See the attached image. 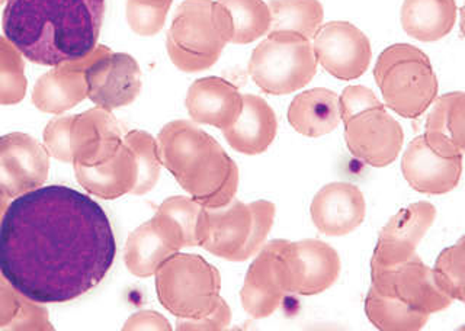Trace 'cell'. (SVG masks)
Returning a JSON list of instances; mask_svg holds the SVG:
<instances>
[{"label":"cell","mask_w":465,"mask_h":331,"mask_svg":"<svg viewBox=\"0 0 465 331\" xmlns=\"http://www.w3.org/2000/svg\"><path fill=\"white\" fill-rule=\"evenodd\" d=\"M276 262L285 294L312 297L327 291L341 277V256L331 244L314 239L278 240Z\"/></svg>","instance_id":"9c48e42d"},{"label":"cell","mask_w":465,"mask_h":331,"mask_svg":"<svg viewBox=\"0 0 465 331\" xmlns=\"http://www.w3.org/2000/svg\"><path fill=\"white\" fill-rule=\"evenodd\" d=\"M173 0H127L125 16L131 31L140 37H153L163 30Z\"/></svg>","instance_id":"836d02e7"},{"label":"cell","mask_w":465,"mask_h":331,"mask_svg":"<svg viewBox=\"0 0 465 331\" xmlns=\"http://www.w3.org/2000/svg\"><path fill=\"white\" fill-rule=\"evenodd\" d=\"M183 248V240L176 227L156 212L152 219L128 236L124 262L134 277H154L157 268Z\"/></svg>","instance_id":"ac0fdd59"},{"label":"cell","mask_w":465,"mask_h":331,"mask_svg":"<svg viewBox=\"0 0 465 331\" xmlns=\"http://www.w3.org/2000/svg\"><path fill=\"white\" fill-rule=\"evenodd\" d=\"M26 79L21 54L9 41L0 37V105H14L24 99Z\"/></svg>","instance_id":"d6a6232c"},{"label":"cell","mask_w":465,"mask_h":331,"mask_svg":"<svg viewBox=\"0 0 465 331\" xmlns=\"http://www.w3.org/2000/svg\"><path fill=\"white\" fill-rule=\"evenodd\" d=\"M371 287L428 316L440 313L454 302L440 291L433 279L432 268L418 255L397 265L371 262Z\"/></svg>","instance_id":"30bf717a"},{"label":"cell","mask_w":465,"mask_h":331,"mask_svg":"<svg viewBox=\"0 0 465 331\" xmlns=\"http://www.w3.org/2000/svg\"><path fill=\"white\" fill-rule=\"evenodd\" d=\"M374 79L387 108L418 120L438 96V77L425 53L411 44H392L378 55Z\"/></svg>","instance_id":"8992f818"},{"label":"cell","mask_w":465,"mask_h":331,"mask_svg":"<svg viewBox=\"0 0 465 331\" xmlns=\"http://www.w3.org/2000/svg\"><path fill=\"white\" fill-rule=\"evenodd\" d=\"M50 161L45 147L29 135L0 137V190L9 198L36 190L47 179Z\"/></svg>","instance_id":"5bb4252c"},{"label":"cell","mask_w":465,"mask_h":331,"mask_svg":"<svg viewBox=\"0 0 465 331\" xmlns=\"http://www.w3.org/2000/svg\"><path fill=\"white\" fill-rule=\"evenodd\" d=\"M268 6L271 31H290L312 41L323 24L324 9L319 0H271Z\"/></svg>","instance_id":"f1b7e54d"},{"label":"cell","mask_w":465,"mask_h":331,"mask_svg":"<svg viewBox=\"0 0 465 331\" xmlns=\"http://www.w3.org/2000/svg\"><path fill=\"white\" fill-rule=\"evenodd\" d=\"M276 250L278 240L269 241L262 246L247 269L244 284L240 291L242 307L254 320L272 316L280 308L283 297L287 295L281 285Z\"/></svg>","instance_id":"44dd1931"},{"label":"cell","mask_w":465,"mask_h":331,"mask_svg":"<svg viewBox=\"0 0 465 331\" xmlns=\"http://www.w3.org/2000/svg\"><path fill=\"white\" fill-rule=\"evenodd\" d=\"M123 330L171 331L172 326L162 314L156 311H138L125 321Z\"/></svg>","instance_id":"ab89813d"},{"label":"cell","mask_w":465,"mask_h":331,"mask_svg":"<svg viewBox=\"0 0 465 331\" xmlns=\"http://www.w3.org/2000/svg\"><path fill=\"white\" fill-rule=\"evenodd\" d=\"M317 63L339 81H355L367 73L372 60L370 38L353 24H322L312 40Z\"/></svg>","instance_id":"4fadbf2b"},{"label":"cell","mask_w":465,"mask_h":331,"mask_svg":"<svg viewBox=\"0 0 465 331\" xmlns=\"http://www.w3.org/2000/svg\"><path fill=\"white\" fill-rule=\"evenodd\" d=\"M365 314L370 323L381 331H419L430 318L428 314L380 294L372 287L365 298Z\"/></svg>","instance_id":"83f0119b"},{"label":"cell","mask_w":465,"mask_h":331,"mask_svg":"<svg viewBox=\"0 0 465 331\" xmlns=\"http://www.w3.org/2000/svg\"><path fill=\"white\" fill-rule=\"evenodd\" d=\"M12 328H51L45 311L21 299V308L11 323Z\"/></svg>","instance_id":"f35d334b"},{"label":"cell","mask_w":465,"mask_h":331,"mask_svg":"<svg viewBox=\"0 0 465 331\" xmlns=\"http://www.w3.org/2000/svg\"><path fill=\"white\" fill-rule=\"evenodd\" d=\"M157 298L172 316L198 320L222 301V277L215 266L198 255L174 253L154 273Z\"/></svg>","instance_id":"52a82bcc"},{"label":"cell","mask_w":465,"mask_h":331,"mask_svg":"<svg viewBox=\"0 0 465 331\" xmlns=\"http://www.w3.org/2000/svg\"><path fill=\"white\" fill-rule=\"evenodd\" d=\"M232 18V44H251L271 31V11L263 0H218Z\"/></svg>","instance_id":"f546056e"},{"label":"cell","mask_w":465,"mask_h":331,"mask_svg":"<svg viewBox=\"0 0 465 331\" xmlns=\"http://www.w3.org/2000/svg\"><path fill=\"white\" fill-rule=\"evenodd\" d=\"M278 132V121L265 99L243 95V110L232 127L223 130L225 141L237 153L256 156L272 146Z\"/></svg>","instance_id":"603a6c76"},{"label":"cell","mask_w":465,"mask_h":331,"mask_svg":"<svg viewBox=\"0 0 465 331\" xmlns=\"http://www.w3.org/2000/svg\"><path fill=\"white\" fill-rule=\"evenodd\" d=\"M74 171L84 190L102 200H116L133 193L138 178L134 153L124 140L123 146L108 163L96 168L74 164Z\"/></svg>","instance_id":"484cf974"},{"label":"cell","mask_w":465,"mask_h":331,"mask_svg":"<svg viewBox=\"0 0 465 331\" xmlns=\"http://www.w3.org/2000/svg\"><path fill=\"white\" fill-rule=\"evenodd\" d=\"M162 166L203 208H222L236 198L239 168L222 144L191 121L176 120L157 135Z\"/></svg>","instance_id":"3957f363"},{"label":"cell","mask_w":465,"mask_h":331,"mask_svg":"<svg viewBox=\"0 0 465 331\" xmlns=\"http://www.w3.org/2000/svg\"><path fill=\"white\" fill-rule=\"evenodd\" d=\"M312 41L290 31H271L254 48L249 60V74L268 95H290L302 91L317 73Z\"/></svg>","instance_id":"ba28073f"},{"label":"cell","mask_w":465,"mask_h":331,"mask_svg":"<svg viewBox=\"0 0 465 331\" xmlns=\"http://www.w3.org/2000/svg\"><path fill=\"white\" fill-rule=\"evenodd\" d=\"M436 219L435 205L419 200L392 215L378 234L371 262L397 265L416 255V248Z\"/></svg>","instance_id":"2e32d148"},{"label":"cell","mask_w":465,"mask_h":331,"mask_svg":"<svg viewBox=\"0 0 465 331\" xmlns=\"http://www.w3.org/2000/svg\"><path fill=\"white\" fill-rule=\"evenodd\" d=\"M94 50L84 59L63 63L36 82L33 101L44 112L62 113L79 105L87 98L84 70L94 60Z\"/></svg>","instance_id":"7402d4cb"},{"label":"cell","mask_w":465,"mask_h":331,"mask_svg":"<svg viewBox=\"0 0 465 331\" xmlns=\"http://www.w3.org/2000/svg\"><path fill=\"white\" fill-rule=\"evenodd\" d=\"M275 212V204L263 200L251 204L232 200L225 207L203 208L196 246L230 262L249 260L266 243Z\"/></svg>","instance_id":"5b68a950"},{"label":"cell","mask_w":465,"mask_h":331,"mask_svg":"<svg viewBox=\"0 0 465 331\" xmlns=\"http://www.w3.org/2000/svg\"><path fill=\"white\" fill-rule=\"evenodd\" d=\"M310 215L319 233L348 236L362 224L367 204L363 193L353 183H327L312 198Z\"/></svg>","instance_id":"d6986e66"},{"label":"cell","mask_w":465,"mask_h":331,"mask_svg":"<svg viewBox=\"0 0 465 331\" xmlns=\"http://www.w3.org/2000/svg\"><path fill=\"white\" fill-rule=\"evenodd\" d=\"M123 131L113 113L92 108L72 115L69 125V153L73 164L96 168L108 163L123 146Z\"/></svg>","instance_id":"9a60e30c"},{"label":"cell","mask_w":465,"mask_h":331,"mask_svg":"<svg viewBox=\"0 0 465 331\" xmlns=\"http://www.w3.org/2000/svg\"><path fill=\"white\" fill-rule=\"evenodd\" d=\"M433 279L452 301H465V239L440 251L432 268Z\"/></svg>","instance_id":"1f68e13d"},{"label":"cell","mask_w":465,"mask_h":331,"mask_svg":"<svg viewBox=\"0 0 465 331\" xmlns=\"http://www.w3.org/2000/svg\"><path fill=\"white\" fill-rule=\"evenodd\" d=\"M232 37V18L218 0H185L167 31V54L181 72L198 73L214 66Z\"/></svg>","instance_id":"277c9868"},{"label":"cell","mask_w":465,"mask_h":331,"mask_svg":"<svg viewBox=\"0 0 465 331\" xmlns=\"http://www.w3.org/2000/svg\"><path fill=\"white\" fill-rule=\"evenodd\" d=\"M382 105L374 92L365 86H348L339 95L341 122L361 111Z\"/></svg>","instance_id":"d590c367"},{"label":"cell","mask_w":465,"mask_h":331,"mask_svg":"<svg viewBox=\"0 0 465 331\" xmlns=\"http://www.w3.org/2000/svg\"><path fill=\"white\" fill-rule=\"evenodd\" d=\"M6 277L0 272V327L9 326L21 308V299Z\"/></svg>","instance_id":"74e56055"},{"label":"cell","mask_w":465,"mask_h":331,"mask_svg":"<svg viewBox=\"0 0 465 331\" xmlns=\"http://www.w3.org/2000/svg\"><path fill=\"white\" fill-rule=\"evenodd\" d=\"M189 117L196 124L232 127L243 110V95L222 77H203L191 84L185 99Z\"/></svg>","instance_id":"ffe728a7"},{"label":"cell","mask_w":465,"mask_h":331,"mask_svg":"<svg viewBox=\"0 0 465 331\" xmlns=\"http://www.w3.org/2000/svg\"><path fill=\"white\" fill-rule=\"evenodd\" d=\"M124 142L133 150L137 161L138 178L133 195H145L159 182L162 161L157 139L147 131L133 130L124 135Z\"/></svg>","instance_id":"4dcf8cb0"},{"label":"cell","mask_w":465,"mask_h":331,"mask_svg":"<svg viewBox=\"0 0 465 331\" xmlns=\"http://www.w3.org/2000/svg\"><path fill=\"white\" fill-rule=\"evenodd\" d=\"M5 0H0V5L4 4Z\"/></svg>","instance_id":"60d3db41"},{"label":"cell","mask_w":465,"mask_h":331,"mask_svg":"<svg viewBox=\"0 0 465 331\" xmlns=\"http://www.w3.org/2000/svg\"><path fill=\"white\" fill-rule=\"evenodd\" d=\"M115 255L104 208L69 186L22 193L0 221V272L35 304H62L92 291Z\"/></svg>","instance_id":"6da1fadb"},{"label":"cell","mask_w":465,"mask_h":331,"mask_svg":"<svg viewBox=\"0 0 465 331\" xmlns=\"http://www.w3.org/2000/svg\"><path fill=\"white\" fill-rule=\"evenodd\" d=\"M343 124L349 153L368 166L387 168L403 149V128L384 103L355 113Z\"/></svg>","instance_id":"7c38bea8"},{"label":"cell","mask_w":465,"mask_h":331,"mask_svg":"<svg viewBox=\"0 0 465 331\" xmlns=\"http://www.w3.org/2000/svg\"><path fill=\"white\" fill-rule=\"evenodd\" d=\"M464 156H445L429 146L423 134L411 140L401 157V171L411 190L425 195H443L461 180Z\"/></svg>","instance_id":"e0dca14e"},{"label":"cell","mask_w":465,"mask_h":331,"mask_svg":"<svg viewBox=\"0 0 465 331\" xmlns=\"http://www.w3.org/2000/svg\"><path fill=\"white\" fill-rule=\"evenodd\" d=\"M457 15L455 0H404L400 23L409 37L433 43L454 30Z\"/></svg>","instance_id":"4316f807"},{"label":"cell","mask_w":465,"mask_h":331,"mask_svg":"<svg viewBox=\"0 0 465 331\" xmlns=\"http://www.w3.org/2000/svg\"><path fill=\"white\" fill-rule=\"evenodd\" d=\"M288 122L298 134L319 139L341 125V106L336 92L314 88L298 93L290 103Z\"/></svg>","instance_id":"d4e9b609"},{"label":"cell","mask_w":465,"mask_h":331,"mask_svg":"<svg viewBox=\"0 0 465 331\" xmlns=\"http://www.w3.org/2000/svg\"><path fill=\"white\" fill-rule=\"evenodd\" d=\"M84 79L87 98L109 112L131 105L142 92L143 74L137 60L125 53L111 52L105 45L94 48Z\"/></svg>","instance_id":"8fae6325"},{"label":"cell","mask_w":465,"mask_h":331,"mask_svg":"<svg viewBox=\"0 0 465 331\" xmlns=\"http://www.w3.org/2000/svg\"><path fill=\"white\" fill-rule=\"evenodd\" d=\"M203 208L191 197H171L159 205L156 212L176 227L185 248H195L196 227Z\"/></svg>","instance_id":"e575fe53"},{"label":"cell","mask_w":465,"mask_h":331,"mask_svg":"<svg viewBox=\"0 0 465 331\" xmlns=\"http://www.w3.org/2000/svg\"><path fill=\"white\" fill-rule=\"evenodd\" d=\"M232 323V309L229 304L222 298L217 308L208 316L198 318V320H186V318H178L176 330L179 331H217L229 328Z\"/></svg>","instance_id":"8d00e7d4"},{"label":"cell","mask_w":465,"mask_h":331,"mask_svg":"<svg viewBox=\"0 0 465 331\" xmlns=\"http://www.w3.org/2000/svg\"><path fill=\"white\" fill-rule=\"evenodd\" d=\"M105 0H6L5 37L29 62L60 66L98 45Z\"/></svg>","instance_id":"7a4b0ae2"},{"label":"cell","mask_w":465,"mask_h":331,"mask_svg":"<svg viewBox=\"0 0 465 331\" xmlns=\"http://www.w3.org/2000/svg\"><path fill=\"white\" fill-rule=\"evenodd\" d=\"M430 106L423 134L429 146L445 156H464V93L450 92L436 96Z\"/></svg>","instance_id":"cb8c5ba5"}]
</instances>
